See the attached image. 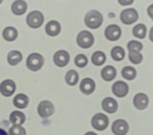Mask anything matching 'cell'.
Here are the masks:
<instances>
[{
	"label": "cell",
	"instance_id": "obj_1",
	"mask_svg": "<svg viewBox=\"0 0 153 135\" xmlns=\"http://www.w3.org/2000/svg\"><path fill=\"white\" fill-rule=\"evenodd\" d=\"M84 21L85 25L91 29H97L102 25L103 17L102 14L96 10H91L86 14Z\"/></svg>",
	"mask_w": 153,
	"mask_h": 135
},
{
	"label": "cell",
	"instance_id": "obj_2",
	"mask_svg": "<svg viewBox=\"0 0 153 135\" xmlns=\"http://www.w3.org/2000/svg\"><path fill=\"white\" fill-rule=\"evenodd\" d=\"M44 64V58L38 53L31 54L27 59V67L33 71H37L40 70Z\"/></svg>",
	"mask_w": 153,
	"mask_h": 135
},
{
	"label": "cell",
	"instance_id": "obj_3",
	"mask_svg": "<svg viewBox=\"0 0 153 135\" xmlns=\"http://www.w3.org/2000/svg\"><path fill=\"white\" fill-rule=\"evenodd\" d=\"M79 46L83 48H90L93 44L94 38L92 33L88 31H83L79 33L76 39Z\"/></svg>",
	"mask_w": 153,
	"mask_h": 135
},
{
	"label": "cell",
	"instance_id": "obj_4",
	"mask_svg": "<svg viewBox=\"0 0 153 135\" xmlns=\"http://www.w3.org/2000/svg\"><path fill=\"white\" fill-rule=\"evenodd\" d=\"M44 18L41 12L35 10L29 14L27 18V22L29 27L38 28L42 25Z\"/></svg>",
	"mask_w": 153,
	"mask_h": 135
},
{
	"label": "cell",
	"instance_id": "obj_5",
	"mask_svg": "<svg viewBox=\"0 0 153 135\" xmlns=\"http://www.w3.org/2000/svg\"><path fill=\"white\" fill-rule=\"evenodd\" d=\"M109 119L107 116L102 113L95 114L92 118L93 127L98 130H103L106 129L109 125Z\"/></svg>",
	"mask_w": 153,
	"mask_h": 135
},
{
	"label": "cell",
	"instance_id": "obj_6",
	"mask_svg": "<svg viewBox=\"0 0 153 135\" xmlns=\"http://www.w3.org/2000/svg\"><path fill=\"white\" fill-rule=\"evenodd\" d=\"M138 18L139 15L137 10L132 8L123 10L120 15L121 21L126 25H131L134 23Z\"/></svg>",
	"mask_w": 153,
	"mask_h": 135
},
{
	"label": "cell",
	"instance_id": "obj_7",
	"mask_svg": "<svg viewBox=\"0 0 153 135\" xmlns=\"http://www.w3.org/2000/svg\"><path fill=\"white\" fill-rule=\"evenodd\" d=\"M54 112L53 104L49 101H42L38 106V114L42 118H48Z\"/></svg>",
	"mask_w": 153,
	"mask_h": 135
},
{
	"label": "cell",
	"instance_id": "obj_8",
	"mask_svg": "<svg viewBox=\"0 0 153 135\" xmlns=\"http://www.w3.org/2000/svg\"><path fill=\"white\" fill-rule=\"evenodd\" d=\"M70 56L68 52L64 50H61L56 52L53 56L54 62L59 67H64L68 64Z\"/></svg>",
	"mask_w": 153,
	"mask_h": 135
},
{
	"label": "cell",
	"instance_id": "obj_9",
	"mask_svg": "<svg viewBox=\"0 0 153 135\" xmlns=\"http://www.w3.org/2000/svg\"><path fill=\"white\" fill-rule=\"evenodd\" d=\"M129 130V125L126 121L117 120L114 122L112 126V130L116 135H125Z\"/></svg>",
	"mask_w": 153,
	"mask_h": 135
},
{
	"label": "cell",
	"instance_id": "obj_10",
	"mask_svg": "<svg viewBox=\"0 0 153 135\" xmlns=\"http://www.w3.org/2000/svg\"><path fill=\"white\" fill-rule=\"evenodd\" d=\"M121 33L122 31L120 27L116 25H111L107 27L105 34L108 40L115 41L120 39Z\"/></svg>",
	"mask_w": 153,
	"mask_h": 135
},
{
	"label": "cell",
	"instance_id": "obj_11",
	"mask_svg": "<svg viewBox=\"0 0 153 135\" xmlns=\"http://www.w3.org/2000/svg\"><path fill=\"white\" fill-rule=\"evenodd\" d=\"M15 90V83L11 80H6L0 85V92L4 96H11Z\"/></svg>",
	"mask_w": 153,
	"mask_h": 135
},
{
	"label": "cell",
	"instance_id": "obj_12",
	"mask_svg": "<svg viewBox=\"0 0 153 135\" xmlns=\"http://www.w3.org/2000/svg\"><path fill=\"white\" fill-rule=\"evenodd\" d=\"M128 85L123 81H117L113 84L112 86L113 94L120 98L125 96L128 94Z\"/></svg>",
	"mask_w": 153,
	"mask_h": 135
},
{
	"label": "cell",
	"instance_id": "obj_13",
	"mask_svg": "<svg viewBox=\"0 0 153 135\" xmlns=\"http://www.w3.org/2000/svg\"><path fill=\"white\" fill-rule=\"evenodd\" d=\"M134 104L136 108L139 110H144L149 104V98L146 94L139 93L134 97Z\"/></svg>",
	"mask_w": 153,
	"mask_h": 135
},
{
	"label": "cell",
	"instance_id": "obj_14",
	"mask_svg": "<svg viewBox=\"0 0 153 135\" xmlns=\"http://www.w3.org/2000/svg\"><path fill=\"white\" fill-rule=\"evenodd\" d=\"M102 108L105 112L109 113H113L117 110L118 104L114 99L107 97L102 101Z\"/></svg>",
	"mask_w": 153,
	"mask_h": 135
},
{
	"label": "cell",
	"instance_id": "obj_15",
	"mask_svg": "<svg viewBox=\"0 0 153 135\" xmlns=\"http://www.w3.org/2000/svg\"><path fill=\"white\" fill-rule=\"evenodd\" d=\"M80 90L85 94H90L95 89V83L90 78H85L81 81L80 85Z\"/></svg>",
	"mask_w": 153,
	"mask_h": 135
},
{
	"label": "cell",
	"instance_id": "obj_16",
	"mask_svg": "<svg viewBox=\"0 0 153 135\" xmlns=\"http://www.w3.org/2000/svg\"><path fill=\"white\" fill-rule=\"evenodd\" d=\"M61 25L57 21L52 20L49 22L46 26L45 30L47 34L54 37L59 34L61 31Z\"/></svg>",
	"mask_w": 153,
	"mask_h": 135
},
{
	"label": "cell",
	"instance_id": "obj_17",
	"mask_svg": "<svg viewBox=\"0 0 153 135\" xmlns=\"http://www.w3.org/2000/svg\"><path fill=\"white\" fill-rule=\"evenodd\" d=\"M101 74L104 80L111 81L113 80L116 76L117 71L113 66H107L102 70Z\"/></svg>",
	"mask_w": 153,
	"mask_h": 135
},
{
	"label": "cell",
	"instance_id": "obj_18",
	"mask_svg": "<svg viewBox=\"0 0 153 135\" xmlns=\"http://www.w3.org/2000/svg\"><path fill=\"white\" fill-rule=\"evenodd\" d=\"M27 9V3L23 1H17L12 5V12L17 15H21L25 13Z\"/></svg>",
	"mask_w": 153,
	"mask_h": 135
},
{
	"label": "cell",
	"instance_id": "obj_19",
	"mask_svg": "<svg viewBox=\"0 0 153 135\" xmlns=\"http://www.w3.org/2000/svg\"><path fill=\"white\" fill-rule=\"evenodd\" d=\"M29 98L23 94H19L13 99V104L19 109L26 108L29 104Z\"/></svg>",
	"mask_w": 153,
	"mask_h": 135
},
{
	"label": "cell",
	"instance_id": "obj_20",
	"mask_svg": "<svg viewBox=\"0 0 153 135\" xmlns=\"http://www.w3.org/2000/svg\"><path fill=\"white\" fill-rule=\"evenodd\" d=\"M10 120L14 125H21L25 121V116L22 112L15 111L10 114Z\"/></svg>",
	"mask_w": 153,
	"mask_h": 135
},
{
	"label": "cell",
	"instance_id": "obj_21",
	"mask_svg": "<svg viewBox=\"0 0 153 135\" xmlns=\"http://www.w3.org/2000/svg\"><path fill=\"white\" fill-rule=\"evenodd\" d=\"M22 59V55L21 52L17 50H13L8 54L7 61L10 64L16 66L19 64Z\"/></svg>",
	"mask_w": 153,
	"mask_h": 135
},
{
	"label": "cell",
	"instance_id": "obj_22",
	"mask_svg": "<svg viewBox=\"0 0 153 135\" xmlns=\"http://www.w3.org/2000/svg\"><path fill=\"white\" fill-rule=\"evenodd\" d=\"M3 36L5 40L13 41L17 38V30L13 27H6L3 30Z\"/></svg>",
	"mask_w": 153,
	"mask_h": 135
},
{
	"label": "cell",
	"instance_id": "obj_23",
	"mask_svg": "<svg viewBox=\"0 0 153 135\" xmlns=\"http://www.w3.org/2000/svg\"><path fill=\"white\" fill-rule=\"evenodd\" d=\"M146 26L139 23L135 26L132 30V33L134 37L139 39H143L146 37Z\"/></svg>",
	"mask_w": 153,
	"mask_h": 135
},
{
	"label": "cell",
	"instance_id": "obj_24",
	"mask_svg": "<svg viewBox=\"0 0 153 135\" xmlns=\"http://www.w3.org/2000/svg\"><path fill=\"white\" fill-rule=\"evenodd\" d=\"M66 83L71 86L76 85L79 81V74L74 70H71L67 72L65 76Z\"/></svg>",
	"mask_w": 153,
	"mask_h": 135
},
{
	"label": "cell",
	"instance_id": "obj_25",
	"mask_svg": "<svg viewBox=\"0 0 153 135\" xmlns=\"http://www.w3.org/2000/svg\"><path fill=\"white\" fill-rule=\"evenodd\" d=\"M106 60L105 54L101 51H97L93 54L92 62L96 66H102Z\"/></svg>",
	"mask_w": 153,
	"mask_h": 135
},
{
	"label": "cell",
	"instance_id": "obj_26",
	"mask_svg": "<svg viewBox=\"0 0 153 135\" xmlns=\"http://www.w3.org/2000/svg\"><path fill=\"white\" fill-rule=\"evenodd\" d=\"M112 58L115 61H121L124 58L125 52L122 47L120 46H115L112 48L111 52Z\"/></svg>",
	"mask_w": 153,
	"mask_h": 135
},
{
	"label": "cell",
	"instance_id": "obj_27",
	"mask_svg": "<svg viewBox=\"0 0 153 135\" xmlns=\"http://www.w3.org/2000/svg\"><path fill=\"white\" fill-rule=\"evenodd\" d=\"M122 74L125 79L132 80L136 77L137 72L134 68L130 66H127L123 69Z\"/></svg>",
	"mask_w": 153,
	"mask_h": 135
},
{
	"label": "cell",
	"instance_id": "obj_28",
	"mask_svg": "<svg viewBox=\"0 0 153 135\" xmlns=\"http://www.w3.org/2000/svg\"><path fill=\"white\" fill-rule=\"evenodd\" d=\"M129 58L130 62L135 64H140L143 59V56L141 53L136 51L129 52Z\"/></svg>",
	"mask_w": 153,
	"mask_h": 135
},
{
	"label": "cell",
	"instance_id": "obj_29",
	"mask_svg": "<svg viewBox=\"0 0 153 135\" xmlns=\"http://www.w3.org/2000/svg\"><path fill=\"white\" fill-rule=\"evenodd\" d=\"M75 64L79 68H84L88 63V59L83 54H79L75 59Z\"/></svg>",
	"mask_w": 153,
	"mask_h": 135
},
{
	"label": "cell",
	"instance_id": "obj_30",
	"mask_svg": "<svg viewBox=\"0 0 153 135\" xmlns=\"http://www.w3.org/2000/svg\"><path fill=\"white\" fill-rule=\"evenodd\" d=\"M127 48L129 52L136 51L139 52L142 50L143 45L141 43L137 40H132L128 43Z\"/></svg>",
	"mask_w": 153,
	"mask_h": 135
},
{
	"label": "cell",
	"instance_id": "obj_31",
	"mask_svg": "<svg viewBox=\"0 0 153 135\" xmlns=\"http://www.w3.org/2000/svg\"><path fill=\"white\" fill-rule=\"evenodd\" d=\"M10 135H26V131L21 125H13L9 131Z\"/></svg>",
	"mask_w": 153,
	"mask_h": 135
},
{
	"label": "cell",
	"instance_id": "obj_32",
	"mask_svg": "<svg viewBox=\"0 0 153 135\" xmlns=\"http://www.w3.org/2000/svg\"><path fill=\"white\" fill-rule=\"evenodd\" d=\"M0 135H8L6 131L0 128Z\"/></svg>",
	"mask_w": 153,
	"mask_h": 135
},
{
	"label": "cell",
	"instance_id": "obj_33",
	"mask_svg": "<svg viewBox=\"0 0 153 135\" xmlns=\"http://www.w3.org/2000/svg\"><path fill=\"white\" fill-rule=\"evenodd\" d=\"M85 135H97L94 132H92V131H90L87 133L85 134Z\"/></svg>",
	"mask_w": 153,
	"mask_h": 135
}]
</instances>
